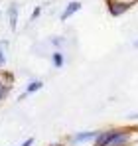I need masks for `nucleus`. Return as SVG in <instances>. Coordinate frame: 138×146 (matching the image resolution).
I'll return each instance as SVG.
<instances>
[{"mask_svg":"<svg viewBox=\"0 0 138 146\" xmlns=\"http://www.w3.org/2000/svg\"><path fill=\"white\" fill-rule=\"evenodd\" d=\"M51 65H53L55 69H61V67L65 65V55H63V51H53V53H51Z\"/></svg>","mask_w":138,"mask_h":146,"instance_id":"obj_7","label":"nucleus"},{"mask_svg":"<svg viewBox=\"0 0 138 146\" xmlns=\"http://www.w3.org/2000/svg\"><path fill=\"white\" fill-rule=\"evenodd\" d=\"M6 46H8V40L0 38V69L6 65Z\"/></svg>","mask_w":138,"mask_h":146,"instance_id":"obj_9","label":"nucleus"},{"mask_svg":"<svg viewBox=\"0 0 138 146\" xmlns=\"http://www.w3.org/2000/svg\"><path fill=\"white\" fill-rule=\"evenodd\" d=\"M6 16H8V26L10 30H18V18H20V8L16 2H10L8 4V10H6Z\"/></svg>","mask_w":138,"mask_h":146,"instance_id":"obj_6","label":"nucleus"},{"mask_svg":"<svg viewBox=\"0 0 138 146\" xmlns=\"http://www.w3.org/2000/svg\"><path fill=\"white\" fill-rule=\"evenodd\" d=\"M97 134L99 130H75L65 138V142L67 146H93Z\"/></svg>","mask_w":138,"mask_h":146,"instance_id":"obj_2","label":"nucleus"},{"mask_svg":"<svg viewBox=\"0 0 138 146\" xmlns=\"http://www.w3.org/2000/svg\"><path fill=\"white\" fill-rule=\"evenodd\" d=\"M81 6H83V4H81L79 0H69L67 4H65V8L61 10V14H59V20H61V22H67L71 16H75V14L81 10Z\"/></svg>","mask_w":138,"mask_h":146,"instance_id":"obj_5","label":"nucleus"},{"mask_svg":"<svg viewBox=\"0 0 138 146\" xmlns=\"http://www.w3.org/2000/svg\"><path fill=\"white\" fill-rule=\"evenodd\" d=\"M34 144H36V138H34V136H30V138H26L22 144H18V146H34Z\"/></svg>","mask_w":138,"mask_h":146,"instance_id":"obj_13","label":"nucleus"},{"mask_svg":"<svg viewBox=\"0 0 138 146\" xmlns=\"http://www.w3.org/2000/svg\"><path fill=\"white\" fill-rule=\"evenodd\" d=\"M42 87H44V81H40V79H30V81L26 83L24 91L18 95V101H24L26 97H30V95L38 93V91H42Z\"/></svg>","mask_w":138,"mask_h":146,"instance_id":"obj_4","label":"nucleus"},{"mask_svg":"<svg viewBox=\"0 0 138 146\" xmlns=\"http://www.w3.org/2000/svg\"><path fill=\"white\" fill-rule=\"evenodd\" d=\"M132 48L138 49V38H134V40H132Z\"/></svg>","mask_w":138,"mask_h":146,"instance_id":"obj_15","label":"nucleus"},{"mask_svg":"<svg viewBox=\"0 0 138 146\" xmlns=\"http://www.w3.org/2000/svg\"><path fill=\"white\" fill-rule=\"evenodd\" d=\"M138 138V124L109 126L99 130L93 146H132Z\"/></svg>","mask_w":138,"mask_h":146,"instance_id":"obj_1","label":"nucleus"},{"mask_svg":"<svg viewBox=\"0 0 138 146\" xmlns=\"http://www.w3.org/2000/svg\"><path fill=\"white\" fill-rule=\"evenodd\" d=\"M42 12H44L42 6H34V10H32V14H30V22H36V20L42 16Z\"/></svg>","mask_w":138,"mask_h":146,"instance_id":"obj_11","label":"nucleus"},{"mask_svg":"<svg viewBox=\"0 0 138 146\" xmlns=\"http://www.w3.org/2000/svg\"><path fill=\"white\" fill-rule=\"evenodd\" d=\"M49 44L55 48V51H61V48L65 46V36H51L49 38Z\"/></svg>","mask_w":138,"mask_h":146,"instance_id":"obj_8","label":"nucleus"},{"mask_svg":"<svg viewBox=\"0 0 138 146\" xmlns=\"http://www.w3.org/2000/svg\"><path fill=\"white\" fill-rule=\"evenodd\" d=\"M132 146H138V138H136V140H134V144H132Z\"/></svg>","mask_w":138,"mask_h":146,"instance_id":"obj_17","label":"nucleus"},{"mask_svg":"<svg viewBox=\"0 0 138 146\" xmlns=\"http://www.w3.org/2000/svg\"><path fill=\"white\" fill-rule=\"evenodd\" d=\"M2 83H4V79H2V73H0V85H2Z\"/></svg>","mask_w":138,"mask_h":146,"instance_id":"obj_16","label":"nucleus"},{"mask_svg":"<svg viewBox=\"0 0 138 146\" xmlns=\"http://www.w3.org/2000/svg\"><path fill=\"white\" fill-rule=\"evenodd\" d=\"M47 146H67V142L65 140H55V142H49Z\"/></svg>","mask_w":138,"mask_h":146,"instance_id":"obj_14","label":"nucleus"},{"mask_svg":"<svg viewBox=\"0 0 138 146\" xmlns=\"http://www.w3.org/2000/svg\"><path fill=\"white\" fill-rule=\"evenodd\" d=\"M105 2H107V12L113 18H120L136 4V0H105Z\"/></svg>","mask_w":138,"mask_h":146,"instance_id":"obj_3","label":"nucleus"},{"mask_svg":"<svg viewBox=\"0 0 138 146\" xmlns=\"http://www.w3.org/2000/svg\"><path fill=\"white\" fill-rule=\"evenodd\" d=\"M124 119H126L128 122H134V124H138V111H132V113H128Z\"/></svg>","mask_w":138,"mask_h":146,"instance_id":"obj_12","label":"nucleus"},{"mask_svg":"<svg viewBox=\"0 0 138 146\" xmlns=\"http://www.w3.org/2000/svg\"><path fill=\"white\" fill-rule=\"evenodd\" d=\"M10 91H12V83H2L0 85V103L10 95Z\"/></svg>","mask_w":138,"mask_h":146,"instance_id":"obj_10","label":"nucleus"}]
</instances>
